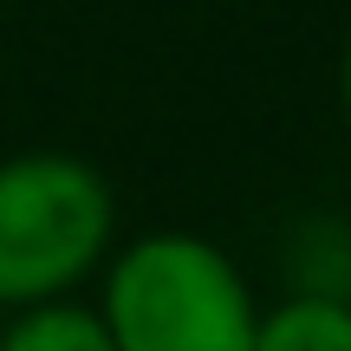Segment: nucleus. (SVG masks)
<instances>
[{
	"label": "nucleus",
	"mask_w": 351,
	"mask_h": 351,
	"mask_svg": "<svg viewBox=\"0 0 351 351\" xmlns=\"http://www.w3.org/2000/svg\"><path fill=\"white\" fill-rule=\"evenodd\" d=\"M0 351H111L98 313L78 300H52V306H33L20 313L7 332H0Z\"/></svg>",
	"instance_id": "obj_4"
},
{
	"label": "nucleus",
	"mask_w": 351,
	"mask_h": 351,
	"mask_svg": "<svg viewBox=\"0 0 351 351\" xmlns=\"http://www.w3.org/2000/svg\"><path fill=\"white\" fill-rule=\"evenodd\" d=\"M254 351H351V300L287 293L280 306H261Z\"/></svg>",
	"instance_id": "obj_3"
},
{
	"label": "nucleus",
	"mask_w": 351,
	"mask_h": 351,
	"mask_svg": "<svg viewBox=\"0 0 351 351\" xmlns=\"http://www.w3.org/2000/svg\"><path fill=\"white\" fill-rule=\"evenodd\" d=\"M111 351H254L261 300L234 254L189 228L137 234L104 261L91 306Z\"/></svg>",
	"instance_id": "obj_1"
},
{
	"label": "nucleus",
	"mask_w": 351,
	"mask_h": 351,
	"mask_svg": "<svg viewBox=\"0 0 351 351\" xmlns=\"http://www.w3.org/2000/svg\"><path fill=\"white\" fill-rule=\"evenodd\" d=\"M339 104H345V130H351V33H345V59H339Z\"/></svg>",
	"instance_id": "obj_5"
},
{
	"label": "nucleus",
	"mask_w": 351,
	"mask_h": 351,
	"mask_svg": "<svg viewBox=\"0 0 351 351\" xmlns=\"http://www.w3.org/2000/svg\"><path fill=\"white\" fill-rule=\"evenodd\" d=\"M117 234V195L72 150L0 156V306H52L98 274Z\"/></svg>",
	"instance_id": "obj_2"
}]
</instances>
